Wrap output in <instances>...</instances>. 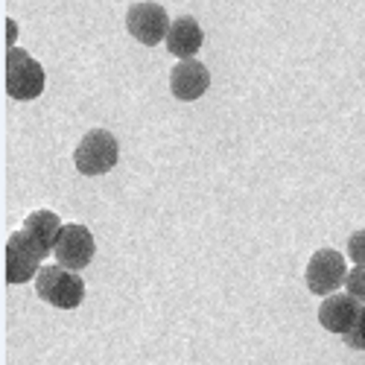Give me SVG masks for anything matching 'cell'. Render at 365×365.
I'll use <instances>...</instances> for the list:
<instances>
[{
	"mask_svg": "<svg viewBox=\"0 0 365 365\" xmlns=\"http://www.w3.org/2000/svg\"><path fill=\"white\" fill-rule=\"evenodd\" d=\"M47 255L29 240L26 231H15L6 240V252H4V272H6V284H26L36 281L41 272V260Z\"/></svg>",
	"mask_w": 365,
	"mask_h": 365,
	"instance_id": "277c9868",
	"label": "cell"
},
{
	"mask_svg": "<svg viewBox=\"0 0 365 365\" xmlns=\"http://www.w3.org/2000/svg\"><path fill=\"white\" fill-rule=\"evenodd\" d=\"M348 257L356 263V266H365V228L351 234L348 240Z\"/></svg>",
	"mask_w": 365,
	"mask_h": 365,
	"instance_id": "5bb4252c",
	"label": "cell"
},
{
	"mask_svg": "<svg viewBox=\"0 0 365 365\" xmlns=\"http://www.w3.org/2000/svg\"><path fill=\"white\" fill-rule=\"evenodd\" d=\"M345 287H348V295H354L356 301L365 304V266H354L345 278Z\"/></svg>",
	"mask_w": 365,
	"mask_h": 365,
	"instance_id": "4fadbf2b",
	"label": "cell"
},
{
	"mask_svg": "<svg viewBox=\"0 0 365 365\" xmlns=\"http://www.w3.org/2000/svg\"><path fill=\"white\" fill-rule=\"evenodd\" d=\"M345 345L348 348H354V351H365V304H362V310H359V319H356V324L345 333Z\"/></svg>",
	"mask_w": 365,
	"mask_h": 365,
	"instance_id": "7c38bea8",
	"label": "cell"
},
{
	"mask_svg": "<svg viewBox=\"0 0 365 365\" xmlns=\"http://www.w3.org/2000/svg\"><path fill=\"white\" fill-rule=\"evenodd\" d=\"M4 88L12 100H36L44 91V68L21 47H6Z\"/></svg>",
	"mask_w": 365,
	"mask_h": 365,
	"instance_id": "6da1fadb",
	"label": "cell"
},
{
	"mask_svg": "<svg viewBox=\"0 0 365 365\" xmlns=\"http://www.w3.org/2000/svg\"><path fill=\"white\" fill-rule=\"evenodd\" d=\"M170 26H173V21H170L167 9L161 4H152V0L135 4L126 12V29H129V36L138 38L140 44H146V47L167 41Z\"/></svg>",
	"mask_w": 365,
	"mask_h": 365,
	"instance_id": "5b68a950",
	"label": "cell"
},
{
	"mask_svg": "<svg viewBox=\"0 0 365 365\" xmlns=\"http://www.w3.org/2000/svg\"><path fill=\"white\" fill-rule=\"evenodd\" d=\"M202 44H205V33H202L196 18L181 15V18L173 21L170 33H167V50L178 58V62L181 58H193L202 50Z\"/></svg>",
	"mask_w": 365,
	"mask_h": 365,
	"instance_id": "30bf717a",
	"label": "cell"
},
{
	"mask_svg": "<svg viewBox=\"0 0 365 365\" xmlns=\"http://www.w3.org/2000/svg\"><path fill=\"white\" fill-rule=\"evenodd\" d=\"M207 85H210V73L199 58H181L170 73V91H173V97L181 100V103L199 100L207 91Z\"/></svg>",
	"mask_w": 365,
	"mask_h": 365,
	"instance_id": "ba28073f",
	"label": "cell"
},
{
	"mask_svg": "<svg viewBox=\"0 0 365 365\" xmlns=\"http://www.w3.org/2000/svg\"><path fill=\"white\" fill-rule=\"evenodd\" d=\"M62 220H58L53 210H33L26 220H24V231L29 234V240L44 252V255H53L56 249V240L62 234Z\"/></svg>",
	"mask_w": 365,
	"mask_h": 365,
	"instance_id": "8fae6325",
	"label": "cell"
},
{
	"mask_svg": "<svg viewBox=\"0 0 365 365\" xmlns=\"http://www.w3.org/2000/svg\"><path fill=\"white\" fill-rule=\"evenodd\" d=\"M117 158L120 146L108 129H91L73 152V164L82 175H106L117 164Z\"/></svg>",
	"mask_w": 365,
	"mask_h": 365,
	"instance_id": "3957f363",
	"label": "cell"
},
{
	"mask_svg": "<svg viewBox=\"0 0 365 365\" xmlns=\"http://www.w3.org/2000/svg\"><path fill=\"white\" fill-rule=\"evenodd\" d=\"M359 310H362V301H356L354 295H342V292H333L322 301L319 307V324L330 333H339V336H345V333L356 324L359 319Z\"/></svg>",
	"mask_w": 365,
	"mask_h": 365,
	"instance_id": "9c48e42d",
	"label": "cell"
},
{
	"mask_svg": "<svg viewBox=\"0 0 365 365\" xmlns=\"http://www.w3.org/2000/svg\"><path fill=\"white\" fill-rule=\"evenodd\" d=\"M307 289L313 295H333L348 278V266H345V257L336 252V249H319L310 263H307Z\"/></svg>",
	"mask_w": 365,
	"mask_h": 365,
	"instance_id": "8992f818",
	"label": "cell"
},
{
	"mask_svg": "<svg viewBox=\"0 0 365 365\" xmlns=\"http://www.w3.org/2000/svg\"><path fill=\"white\" fill-rule=\"evenodd\" d=\"M36 292L41 301L53 304L58 310H76L85 298V284L76 272L56 263V266H41L36 278Z\"/></svg>",
	"mask_w": 365,
	"mask_h": 365,
	"instance_id": "7a4b0ae2",
	"label": "cell"
},
{
	"mask_svg": "<svg viewBox=\"0 0 365 365\" xmlns=\"http://www.w3.org/2000/svg\"><path fill=\"white\" fill-rule=\"evenodd\" d=\"M97 252V242L94 237H91V231L79 222H68L62 228V234H58L56 240V249H53V257L58 266H65L71 272H79L91 263V257H94Z\"/></svg>",
	"mask_w": 365,
	"mask_h": 365,
	"instance_id": "52a82bcc",
	"label": "cell"
}]
</instances>
